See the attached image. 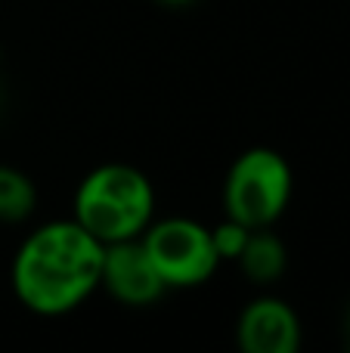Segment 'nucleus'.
Here are the masks:
<instances>
[{"label":"nucleus","mask_w":350,"mask_h":353,"mask_svg":"<svg viewBox=\"0 0 350 353\" xmlns=\"http://www.w3.org/2000/svg\"><path fill=\"white\" fill-rule=\"evenodd\" d=\"M103 251L74 217L34 226L12 254V294L34 316H68L99 292Z\"/></svg>","instance_id":"1"},{"label":"nucleus","mask_w":350,"mask_h":353,"mask_svg":"<svg viewBox=\"0 0 350 353\" xmlns=\"http://www.w3.org/2000/svg\"><path fill=\"white\" fill-rule=\"evenodd\" d=\"M72 217L103 245L140 239L155 220V186L134 165H99L74 189Z\"/></svg>","instance_id":"2"},{"label":"nucleus","mask_w":350,"mask_h":353,"mask_svg":"<svg viewBox=\"0 0 350 353\" xmlns=\"http://www.w3.org/2000/svg\"><path fill=\"white\" fill-rule=\"evenodd\" d=\"M295 174L282 152L270 146H251L239 152L223 176V211L248 230L276 226L289 211Z\"/></svg>","instance_id":"3"},{"label":"nucleus","mask_w":350,"mask_h":353,"mask_svg":"<svg viewBox=\"0 0 350 353\" xmlns=\"http://www.w3.org/2000/svg\"><path fill=\"white\" fill-rule=\"evenodd\" d=\"M161 282L171 288H198L217 273V257L211 226L192 217H161L146 226L140 236Z\"/></svg>","instance_id":"4"},{"label":"nucleus","mask_w":350,"mask_h":353,"mask_svg":"<svg viewBox=\"0 0 350 353\" xmlns=\"http://www.w3.org/2000/svg\"><path fill=\"white\" fill-rule=\"evenodd\" d=\"M99 288H105L109 298H115L124 307H152L167 292L140 239L105 245Z\"/></svg>","instance_id":"5"},{"label":"nucleus","mask_w":350,"mask_h":353,"mask_svg":"<svg viewBox=\"0 0 350 353\" xmlns=\"http://www.w3.org/2000/svg\"><path fill=\"white\" fill-rule=\"evenodd\" d=\"M301 341V316L276 294L248 301L236 319V344L242 353H295Z\"/></svg>","instance_id":"6"},{"label":"nucleus","mask_w":350,"mask_h":353,"mask_svg":"<svg viewBox=\"0 0 350 353\" xmlns=\"http://www.w3.org/2000/svg\"><path fill=\"white\" fill-rule=\"evenodd\" d=\"M242 276L254 285H273V282L282 279L285 267H289V251H285V242L273 232V226H260V230H251L242 254L236 257Z\"/></svg>","instance_id":"7"},{"label":"nucleus","mask_w":350,"mask_h":353,"mask_svg":"<svg viewBox=\"0 0 350 353\" xmlns=\"http://www.w3.org/2000/svg\"><path fill=\"white\" fill-rule=\"evenodd\" d=\"M37 189L25 171L12 165H0V223L16 226L34 214Z\"/></svg>","instance_id":"8"},{"label":"nucleus","mask_w":350,"mask_h":353,"mask_svg":"<svg viewBox=\"0 0 350 353\" xmlns=\"http://www.w3.org/2000/svg\"><path fill=\"white\" fill-rule=\"evenodd\" d=\"M248 236H251V230H248L245 223H239V220L227 217L220 220L217 226H211V239H214V248H217V257L223 261H233L242 254V248H245Z\"/></svg>","instance_id":"9"},{"label":"nucleus","mask_w":350,"mask_h":353,"mask_svg":"<svg viewBox=\"0 0 350 353\" xmlns=\"http://www.w3.org/2000/svg\"><path fill=\"white\" fill-rule=\"evenodd\" d=\"M155 3L167 6V10H183V6H192L196 0H155Z\"/></svg>","instance_id":"10"},{"label":"nucleus","mask_w":350,"mask_h":353,"mask_svg":"<svg viewBox=\"0 0 350 353\" xmlns=\"http://www.w3.org/2000/svg\"><path fill=\"white\" fill-rule=\"evenodd\" d=\"M347 335H350V316H347Z\"/></svg>","instance_id":"11"}]
</instances>
